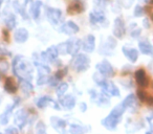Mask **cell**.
Here are the masks:
<instances>
[{"mask_svg": "<svg viewBox=\"0 0 153 134\" xmlns=\"http://www.w3.org/2000/svg\"><path fill=\"white\" fill-rule=\"evenodd\" d=\"M13 70L14 73L19 79H25L30 81L32 79L33 68L32 66L23 60L22 56H17L13 61Z\"/></svg>", "mask_w": 153, "mask_h": 134, "instance_id": "obj_1", "label": "cell"}, {"mask_svg": "<svg viewBox=\"0 0 153 134\" xmlns=\"http://www.w3.org/2000/svg\"><path fill=\"white\" fill-rule=\"evenodd\" d=\"M125 109H126V107L123 105V103H122L121 105H119V106L115 107V108L111 111L110 114H109L106 118L102 121L103 126H105V128H107L108 130L115 129L117 125L120 123V121H121L122 114H123V112L125 111Z\"/></svg>", "mask_w": 153, "mask_h": 134, "instance_id": "obj_2", "label": "cell"}, {"mask_svg": "<svg viewBox=\"0 0 153 134\" xmlns=\"http://www.w3.org/2000/svg\"><path fill=\"white\" fill-rule=\"evenodd\" d=\"M89 64H90L89 58L86 55H84V53L76 55L74 57V59L72 60V67L74 68V70L79 71V73L87 70L88 67H89Z\"/></svg>", "mask_w": 153, "mask_h": 134, "instance_id": "obj_3", "label": "cell"}, {"mask_svg": "<svg viewBox=\"0 0 153 134\" xmlns=\"http://www.w3.org/2000/svg\"><path fill=\"white\" fill-rule=\"evenodd\" d=\"M46 17L47 20L53 25H58L60 22L63 20L62 17V12L59 9H55V7H48L46 10Z\"/></svg>", "mask_w": 153, "mask_h": 134, "instance_id": "obj_4", "label": "cell"}, {"mask_svg": "<svg viewBox=\"0 0 153 134\" xmlns=\"http://www.w3.org/2000/svg\"><path fill=\"white\" fill-rule=\"evenodd\" d=\"M89 20L90 23L92 25H96V24H103L106 21V16H105L104 12L101 9H97L94 11H92L89 15Z\"/></svg>", "mask_w": 153, "mask_h": 134, "instance_id": "obj_5", "label": "cell"}, {"mask_svg": "<svg viewBox=\"0 0 153 134\" xmlns=\"http://www.w3.org/2000/svg\"><path fill=\"white\" fill-rule=\"evenodd\" d=\"M97 68H98L99 73H102L104 77H112L114 75L112 65L108 61H106V60H103L101 63H99L97 65Z\"/></svg>", "mask_w": 153, "mask_h": 134, "instance_id": "obj_6", "label": "cell"}, {"mask_svg": "<svg viewBox=\"0 0 153 134\" xmlns=\"http://www.w3.org/2000/svg\"><path fill=\"white\" fill-rule=\"evenodd\" d=\"M126 33V26L123 18L117 17L114 20V26H113V34L117 38H123Z\"/></svg>", "mask_w": 153, "mask_h": 134, "instance_id": "obj_7", "label": "cell"}, {"mask_svg": "<svg viewBox=\"0 0 153 134\" xmlns=\"http://www.w3.org/2000/svg\"><path fill=\"white\" fill-rule=\"evenodd\" d=\"M58 55H59V51H58L57 46H51L49 48H47V50L41 53V60L42 61L53 62L57 60Z\"/></svg>", "mask_w": 153, "mask_h": 134, "instance_id": "obj_8", "label": "cell"}, {"mask_svg": "<svg viewBox=\"0 0 153 134\" xmlns=\"http://www.w3.org/2000/svg\"><path fill=\"white\" fill-rule=\"evenodd\" d=\"M84 10H85V5H84V3L82 2L81 0H74L67 7V12L69 14H71V15H74V14H80Z\"/></svg>", "mask_w": 153, "mask_h": 134, "instance_id": "obj_9", "label": "cell"}, {"mask_svg": "<svg viewBox=\"0 0 153 134\" xmlns=\"http://www.w3.org/2000/svg\"><path fill=\"white\" fill-rule=\"evenodd\" d=\"M60 30L66 35H74L79 32V26L74 21H67L60 27Z\"/></svg>", "mask_w": 153, "mask_h": 134, "instance_id": "obj_10", "label": "cell"}, {"mask_svg": "<svg viewBox=\"0 0 153 134\" xmlns=\"http://www.w3.org/2000/svg\"><path fill=\"white\" fill-rule=\"evenodd\" d=\"M94 46H96V38L92 35H88L84 38L83 42H82V47L86 53H91L94 51Z\"/></svg>", "mask_w": 153, "mask_h": 134, "instance_id": "obj_11", "label": "cell"}, {"mask_svg": "<svg viewBox=\"0 0 153 134\" xmlns=\"http://www.w3.org/2000/svg\"><path fill=\"white\" fill-rule=\"evenodd\" d=\"M135 81L142 87H146L149 84V79L148 76H147L146 71L144 69H138L135 73Z\"/></svg>", "mask_w": 153, "mask_h": 134, "instance_id": "obj_12", "label": "cell"}, {"mask_svg": "<svg viewBox=\"0 0 153 134\" xmlns=\"http://www.w3.org/2000/svg\"><path fill=\"white\" fill-rule=\"evenodd\" d=\"M67 44H68V53L74 56L78 53L80 47H81L82 42L79 39H70L69 41H67Z\"/></svg>", "mask_w": 153, "mask_h": 134, "instance_id": "obj_13", "label": "cell"}, {"mask_svg": "<svg viewBox=\"0 0 153 134\" xmlns=\"http://www.w3.org/2000/svg\"><path fill=\"white\" fill-rule=\"evenodd\" d=\"M42 7H43V3L41 2L40 0H36V1H34V2L32 3L30 11V15H32V17L34 18V19L37 20L40 17Z\"/></svg>", "mask_w": 153, "mask_h": 134, "instance_id": "obj_14", "label": "cell"}, {"mask_svg": "<svg viewBox=\"0 0 153 134\" xmlns=\"http://www.w3.org/2000/svg\"><path fill=\"white\" fill-rule=\"evenodd\" d=\"M102 87H103L104 92H106V93L109 94V96H120L119 89H117V87L113 83L104 82V84L102 85Z\"/></svg>", "mask_w": 153, "mask_h": 134, "instance_id": "obj_15", "label": "cell"}, {"mask_svg": "<svg viewBox=\"0 0 153 134\" xmlns=\"http://www.w3.org/2000/svg\"><path fill=\"white\" fill-rule=\"evenodd\" d=\"M123 53L128 60L131 62H135L138 58V51L135 48H131V47H123Z\"/></svg>", "mask_w": 153, "mask_h": 134, "instance_id": "obj_16", "label": "cell"}, {"mask_svg": "<svg viewBox=\"0 0 153 134\" xmlns=\"http://www.w3.org/2000/svg\"><path fill=\"white\" fill-rule=\"evenodd\" d=\"M15 40L17 43H24L28 39V32L25 28H18L15 33Z\"/></svg>", "mask_w": 153, "mask_h": 134, "instance_id": "obj_17", "label": "cell"}, {"mask_svg": "<svg viewBox=\"0 0 153 134\" xmlns=\"http://www.w3.org/2000/svg\"><path fill=\"white\" fill-rule=\"evenodd\" d=\"M26 123V113L24 110H20L19 112L17 113L15 118V124L19 126V128H22Z\"/></svg>", "mask_w": 153, "mask_h": 134, "instance_id": "obj_18", "label": "cell"}, {"mask_svg": "<svg viewBox=\"0 0 153 134\" xmlns=\"http://www.w3.org/2000/svg\"><path fill=\"white\" fill-rule=\"evenodd\" d=\"M138 47H140V50L144 55H151L153 53V47L151 46V44L148 41H142V42H140Z\"/></svg>", "mask_w": 153, "mask_h": 134, "instance_id": "obj_19", "label": "cell"}, {"mask_svg": "<svg viewBox=\"0 0 153 134\" xmlns=\"http://www.w3.org/2000/svg\"><path fill=\"white\" fill-rule=\"evenodd\" d=\"M61 104L63 105L65 108L71 109V108H74V105H76V100H74V96H65L64 98H62V100H61Z\"/></svg>", "mask_w": 153, "mask_h": 134, "instance_id": "obj_20", "label": "cell"}, {"mask_svg": "<svg viewBox=\"0 0 153 134\" xmlns=\"http://www.w3.org/2000/svg\"><path fill=\"white\" fill-rule=\"evenodd\" d=\"M16 24H17V20H16L15 15L9 14V15L7 16V18H5V25H7V27L9 28V30H13L16 26Z\"/></svg>", "mask_w": 153, "mask_h": 134, "instance_id": "obj_21", "label": "cell"}, {"mask_svg": "<svg viewBox=\"0 0 153 134\" xmlns=\"http://www.w3.org/2000/svg\"><path fill=\"white\" fill-rule=\"evenodd\" d=\"M4 88L7 92H11V93H15L17 91V85L13 82L12 79H7V82H5Z\"/></svg>", "mask_w": 153, "mask_h": 134, "instance_id": "obj_22", "label": "cell"}, {"mask_svg": "<svg viewBox=\"0 0 153 134\" xmlns=\"http://www.w3.org/2000/svg\"><path fill=\"white\" fill-rule=\"evenodd\" d=\"M20 83H21V88L24 92H30L33 90V85L30 83L28 80L25 79H20Z\"/></svg>", "mask_w": 153, "mask_h": 134, "instance_id": "obj_23", "label": "cell"}, {"mask_svg": "<svg viewBox=\"0 0 153 134\" xmlns=\"http://www.w3.org/2000/svg\"><path fill=\"white\" fill-rule=\"evenodd\" d=\"M49 102H51V98H47V96H44V98H41L37 101V106H38L39 108H44V107L47 106V104H48Z\"/></svg>", "mask_w": 153, "mask_h": 134, "instance_id": "obj_24", "label": "cell"}, {"mask_svg": "<svg viewBox=\"0 0 153 134\" xmlns=\"http://www.w3.org/2000/svg\"><path fill=\"white\" fill-rule=\"evenodd\" d=\"M57 48H58L59 53H61V55L68 53V44H67V42H63V43H61V44H59L57 46Z\"/></svg>", "mask_w": 153, "mask_h": 134, "instance_id": "obj_25", "label": "cell"}, {"mask_svg": "<svg viewBox=\"0 0 153 134\" xmlns=\"http://www.w3.org/2000/svg\"><path fill=\"white\" fill-rule=\"evenodd\" d=\"M67 89H68V84H66V83L60 84V86L58 87V90H57V94L59 96H62L66 91H67Z\"/></svg>", "mask_w": 153, "mask_h": 134, "instance_id": "obj_26", "label": "cell"}, {"mask_svg": "<svg viewBox=\"0 0 153 134\" xmlns=\"http://www.w3.org/2000/svg\"><path fill=\"white\" fill-rule=\"evenodd\" d=\"M104 76L102 75V73H96L94 75V82H96L97 84H99V85H101L102 86L103 84H104Z\"/></svg>", "mask_w": 153, "mask_h": 134, "instance_id": "obj_27", "label": "cell"}, {"mask_svg": "<svg viewBox=\"0 0 153 134\" xmlns=\"http://www.w3.org/2000/svg\"><path fill=\"white\" fill-rule=\"evenodd\" d=\"M133 103H134V96H133V94H130V96H128L127 98L123 101V105L126 107V108H127V107H129V106H131Z\"/></svg>", "mask_w": 153, "mask_h": 134, "instance_id": "obj_28", "label": "cell"}, {"mask_svg": "<svg viewBox=\"0 0 153 134\" xmlns=\"http://www.w3.org/2000/svg\"><path fill=\"white\" fill-rule=\"evenodd\" d=\"M94 4L98 9H104L108 4V0H94Z\"/></svg>", "mask_w": 153, "mask_h": 134, "instance_id": "obj_29", "label": "cell"}, {"mask_svg": "<svg viewBox=\"0 0 153 134\" xmlns=\"http://www.w3.org/2000/svg\"><path fill=\"white\" fill-rule=\"evenodd\" d=\"M144 7H142L140 5H136L135 7H134V12H133V14H134V16L135 17H142L143 15H144Z\"/></svg>", "mask_w": 153, "mask_h": 134, "instance_id": "obj_30", "label": "cell"}, {"mask_svg": "<svg viewBox=\"0 0 153 134\" xmlns=\"http://www.w3.org/2000/svg\"><path fill=\"white\" fill-rule=\"evenodd\" d=\"M137 96L140 101H143V102H144V101L146 102L147 98H148V96H147V94L145 93V91H143V90H140V89L137 90Z\"/></svg>", "mask_w": 153, "mask_h": 134, "instance_id": "obj_31", "label": "cell"}, {"mask_svg": "<svg viewBox=\"0 0 153 134\" xmlns=\"http://www.w3.org/2000/svg\"><path fill=\"white\" fill-rule=\"evenodd\" d=\"M7 69H9V64H7V62L0 61V70L2 71V73H5Z\"/></svg>", "mask_w": 153, "mask_h": 134, "instance_id": "obj_32", "label": "cell"}, {"mask_svg": "<svg viewBox=\"0 0 153 134\" xmlns=\"http://www.w3.org/2000/svg\"><path fill=\"white\" fill-rule=\"evenodd\" d=\"M47 81H48V78H47V76H39L37 83H38V85H42V84L46 83Z\"/></svg>", "mask_w": 153, "mask_h": 134, "instance_id": "obj_33", "label": "cell"}, {"mask_svg": "<svg viewBox=\"0 0 153 134\" xmlns=\"http://www.w3.org/2000/svg\"><path fill=\"white\" fill-rule=\"evenodd\" d=\"M0 56H2V57L3 56H11V53L1 44H0Z\"/></svg>", "mask_w": 153, "mask_h": 134, "instance_id": "obj_34", "label": "cell"}, {"mask_svg": "<svg viewBox=\"0 0 153 134\" xmlns=\"http://www.w3.org/2000/svg\"><path fill=\"white\" fill-rule=\"evenodd\" d=\"M66 73V69H63V70H60V71H58L57 73H56V78H57V79H62V78L64 77L63 75H65Z\"/></svg>", "mask_w": 153, "mask_h": 134, "instance_id": "obj_35", "label": "cell"}, {"mask_svg": "<svg viewBox=\"0 0 153 134\" xmlns=\"http://www.w3.org/2000/svg\"><path fill=\"white\" fill-rule=\"evenodd\" d=\"M49 82H51V86H56L59 83V79H57L56 77H53V78H51Z\"/></svg>", "mask_w": 153, "mask_h": 134, "instance_id": "obj_36", "label": "cell"}, {"mask_svg": "<svg viewBox=\"0 0 153 134\" xmlns=\"http://www.w3.org/2000/svg\"><path fill=\"white\" fill-rule=\"evenodd\" d=\"M140 35V28H137L136 30H132V32H131V36L134 37V38H137Z\"/></svg>", "mask_w": 153, "mask_h": 134, "instance_id": "obj_37", "label": "cell"}, {"mask_svg": "<svg viewBox=\"0 0 153 134\" xmlns=\"http://www.w3.org/2000/svg\"><path fill=\"white\" fill-rule=\"evenodd\" d=\"M148 121H149V125H150L151 130L153 131V115H152V116H149L148 117Z\"/></svg>", "mask_w": 153, "mask_h": 134, "instance_id": "obj_38", "label": "cell"}, {"mask_svg": "<svg viewBox=\"0 0 153 134\" xmlns=\"http://www.w3.org/2000/svg\"><path fill=\"white\" fill-rule=\"evenodd\" d=\"M145 24H146V25H145V27L148 28V27H149V22H148V19H145Z\"/></svg>", "mask_w": 153, "mask_h": 134, "instance_id": "obj_39", "label": "cell"}, {"mask_svg": "<svg viewBox=\"0 0 153 134\" xmlns=\"http://www.w3.org/2000/svg\"><path fill=\"white\" fill-rule=\"evenodd\" d=\"M82 107H83V109H82V111H84V110H86V105H84V104H82Z\"/></svg>", "mask_w": 153, "mask_h": 134, "instance_id": "obj_40", "label": "cell"}, {"mask_svg": "<svg viewBox=\"0 0 153 134\" xmlns=\"http://www.w3.org/2000/svg\"><path fill=\"white\" fill-rule=\"evenodd\" d=\"M3 3V0H0V7H1V4Z\"/></svg>", "mask_w": 153, "mask_h": 134, "instance_id": "obj_41", "label": "cell"}, {"mask_svg": "<svg viewBox=\"0 0 153 134\" xmlns=\"http://www.w3.org/2000/svg\"><path fill=\"white\" fill-rule=\"evenodd\" d=\"M146 134H152L151 132H146Z\"/></svg>", "mask_w": 153, "mask_h": 134, "instance_id": "obj_42", "label": "cell"}, {"mask_svg": "<svg viewBox=\"0 0 153 134\" xmlns=\"http://www.w3.org/2000/svg\"><path fill=\"white\" fill-rule=\"evenodd\" d=\"M142 1H146V2H148L149 0H142Z\"/></svg>", "mask_w": 153, "mask_h": 134, "instance_id": "obj_43", "label": "cell"}, {"mask_svg": "<svg viewBox=\"0 0 153 134\" xmlns=\"http://www.w3.org/2000/svg\"><path fill=\"white\" fill-rule=\"evenodd\" d=\"M0 102H1V96H0Z\"/></svg>", "mask_w": 153, "mask_h": 134, "instance_id": "obj_44", "label": "cell"}]
</instances>
